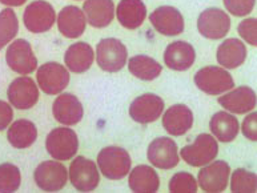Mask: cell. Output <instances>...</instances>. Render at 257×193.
Instances as JSON below:
<instances>
[{
    "mask_svg": "<svg viewBox=\"0 0 257 193\" xmlns=\"http://www.w3.org/2000/svg\"><path fill=\"white\" fill-rule=\"evenodd\" d=\"M22 184L20 169L11 162L0 164V192H16Z\"/></svg>",
    "mask_w": 257,
    "mask_h": 193,
    "instance_id": "4dcf8cb0",
    "label": "cell"
},
{
    "mask_svg": "<svg viewBox=\"0 0 257 193\" xmlns=\"http://www.w3.org/2000/svg\"><path fill=\"white\" fill-rule=\"evenodd\" d=\"M19 31V22L16 14L11 8H6L0 12V51L15 38Z\"/></svg>",
    "mask_w": 257,
    "mask_h": 193,
    "instance_id": "f546056e",
    "label": "cell"
},
{
    "mask_svg": "<svg viewBox=\"0 0 257 193\" xmlns=\"http://www.w3.org/2000/svg\"><path fill=\"white\" fill-rule=\"evenodd\" d=\"M26 2L27 0H0V3L8 7H19V6H23Z\"/></svg>",
    "mask_w": 257,
    "mask_h": 193,
    "instance_id": "74e56055",
    "label": "cell"
},
{
    "mask_svg": "<svg viewBox=\"0 0 257 193\" xmlns=\"http://www.w3.org/2000/svg\"><path fill=\"white\" fill-rule=\"evenodd\" d=\"M242 135L245 136L246 139L256 141L257 140V113H250L245 117L242 121Z\"/></svg>",
    "mask_w": 257,
    "mask_h": 193,
    "instance_id": "d590c367",
    "label": "cell"
},
{
    "mask_svg": "<svg viewBox=\"0 0 257 193\" xmlns=\"http://www.w3.org/2000/svg\"><path fill=\"white\" fill-rule=\"evenodd\" d=\"M69 181L75 189L80 192H91L95 190L99 185L100 174L95 161L77 156L69 165Z\"/></svg>",
    "mask_w": 257,
    "mask_h": 193,
    "instance_id": "8992f818",
    "label": "cell"
},
{
    "mask_svg": "<svg viewBox=\"0 0 257 193\" xmlns=\"http://www.w3.org/2000/svg\"><path fill=\"white\" fill-rule=\"evenodd\" d=\"M56 22L60 34L68 39L80 38L87 27L84 12L79 7H73V6H67L63 8Z\"/></svg>",
    "mask_w": 257,
    "mask_h": 193,
    "instance_id": "ffe728a7",
    "label": "cell"
},
{
    "mask_svg": "<svg viewBox=\"0 0 257 193\" xmlns=\"http://www.w3.org/2000/svg\"><path fill=\"white\" fill-rule=\"evenodd\" d=\"M219 153V144L213 136L201 133L196 137L192 145H185L181 148L180 154L188 165L204 166L212 162Z\"/></svg>",
    "mask_w": 257,
    "mask_h": 193,
    "instance_id": "5b68a950",
    "label": "cell"
},
{
    "mask_svg": "<svg viewBox=\"0 0 257 193\" xmlns=\"http://www.w3.org/2000/svg\"><path fill=\"white\" fill-rule=\"evenodd\" d=\"M127 47L117 39L100 40L96 47V62L105 72H117L127 64Z\"/></svg>",
    "mask_w": 257,
    "mask_h": 193,
    "instance_id": "277c9868",
    "label": "cell"
},
{
    "mask_svg": "<svg viewBox=\"0 0 257 193\" xmlns=\"http://www.w3.org/2000/svg\"><path fill=\"white\" fill-rule=\"evenodd\" d=\"M212 135L221 143H229L236 139L238 133V121L233 115L228 112H217L209 121Z\"/></svg>",
    "mask_w": 257,
    "mask_h": 193,
    "instance_id": "83f0119b",
    "label": "cell"
},
{
    "mask_svg": "<svg viewBox=\"0 0 257 193\" xmlns=\"http://www.w3.org/2000/svg\"><path fill=\"white\" fill-rule=\"evenodd\" d=\"M12 117H14L12 107H10V104L6 101L0 100V132L10 127Z\"/></svg>",
    "mask_w": 257,
    "mask_h": 193,
    "instance_id": "8d00e7d4",
    "label": "cell"
},
{
    "mask_svg": "<svg viewBox=\"0 0 257 193\" xmlns=\"http://www.w3.org/2000/svg\"><path fill=\"white\" fill-rule=\"evenodd\" d=\"M93 54L92 47L88 43L79 42L75 43L65 51L64 63L69 71H72L73 74H83L85 71H88L93 64Z\"/></svg>",
    "mask_w": 257,
    "mask_h": 193,
    "instance_id": "603a6c76",
    "label": "cell"
},
{
    "mask_svg": "<svg viewBox=\"0 0 257 193\" xmlns=\"http://www.w3.org/2000/svg\"><path fill=\"white\" fill-rule=\"evenodd\" d=\"M34 178L36 185L44 192L62 190L68 180V170L59 161H43L35 169Z\"/></svg>",
    "mask_w": 257,
    "mask_h": 193,
    "instance_id": "52a82bcc",
    "label": "cell"
},
{
    "mask_svg": "<svg viewBox=\"0 0 257 193\" xmlns=\"http://www.w3.org/2000/svg\"><path fill=\"white\" fill-rule=\"evenodd\" d=\"M52 113L56 121L63 125H75L80 123L84 109L80 100L72 93H62L56 97L52 105Z\"/></svg>",
    "mask_w": 257,
    "mask_h": 193,
    "instance_id": "e0dca14e",
    "label": "cell"
},
{
    "mask_svg": "<svg viewBox=\"0 0 257 193\" xmlns=\"http://www.w3.org/2000/svg\"><path fill=\"white\" fill-rule=\"evenodd\" d=\"M195 84L208 95H221L233 88L234 80L223 67L209 66L199 70L195 75Z\"/></svg>",
    "mask_w": 257,
    "mask_h": 193,
    "instance_id": "3957f363",
    "label": "cell"
},
{
    "mask_svg": "<svg viewBox=\"0 0 257 193\" xmlns=\"http://www.w3.org/2000/svg\"><path fill=\"white\" fill-rule=\"evenodd\" d=\"M193 125V112L184 104H175L169 107L163 116V127L169 135H185Z\"/></svg>",
    "mask_w": 257,
    "mask_h": 193,
    "instance_id": "ac0fdd59",
    "label": "cell"
},
{
    "mask_svg": "<svg viewBox=\"0 0 257 193\" xmlns=\"http://www.w3.org/2000/svg\"><path fill=\"white\" fill-rule=\"evenodd\" d=\"M196 52L192 44L187 42L171 43L164 52V63L173 71H187L193 66Z\"/></svg>",
    "mask_w": 257,
    "mask_h": 193,
    "instance_id": "d6986e66",
    "label": "cell"
},
{
    "mask_svg": "<svg viewBox=\"0 0 257 193\" xmlns=\"http://www.w3.org/2000/svg\"><path fill=\"white\" fill-rule=\"evenodd\" d=\"M24 26L34 34L50 31L56 22L54 7L44 0H36L28 4L23 16Z\"/></svg>",
    "mask_w": 257,
    "mask_h": 193,
    "instance_id": "9c48e42d",
    "label": "cell"
},
{
    "mask_svg": "<svg viewBox=\"0 0 257 193\" xmlns=\"http://www.w3.org/2000/svg\"><path fill=\"white\" fill-rule=\"evenodd\" d=\"M246 59V47L238 39H226L217 50V62L223 68L233 70L244 64Z\"/></svg>",
    "mask_w": 257,
    "mask_h": 193,
    "instance_id": "d4e9b609",
    "label": "cell"
},
{
    "mask_svg": "<svg viewBox=\"0 0 257 193\" xmlns=\"http://www.w3.org/2000/svg\"><path fill=\"white\" fill-rule=\"evenodd\" d=\"M257 176L245 169H236L232 174L230 189L232 192H256Z\"/></svg>",
    "mask_w": 257,
    "mask_h": 193,
    "instance_id": "1f68e13d",
    "label": "cell"
},
{
    "mask_svg": "<svg viewBox=\"0 0 257 193\" xmlns=\"http://www.w3.org/2000/svg\"><path fill=\"white\" fill-rule=\"evenodd\" d=\"M150 22L159 34L176 36L184 31V18L180 11L171 6H161L150 15Z\"/></svg>",
    "mask_w": 257,
    "mask_h": 193,
    "instance_id": "4fadbf2b",
    "label": "cell"
},
{
    "mask_svg": "<svg viewBox=\"0 0 257 193\" xmlns=\"http://www.w3.org/2000/svg\"><path fill=\"white\" fill-rule=\"evenodd\" d=\"M230 19L220 8H208L200 14L197 30L204 38L219 40L229 32Z\"/></svg>",
    "mask_w": 257,
    "mask_h": 193,
    "instance_id": "8fae6325",
    "label": "cell"
},
{
    "mask_svg": "<svg viewBox=\"0 0 257 193\" xmlns=\"http://www.w3.org/2000/svg\"><path fill=\"white\" fill-rule=\"evenodd\" d=\"M164 111V101L155 93H146L132 101L130 107V116L140 124L154 123Z\"/></svg>",
    "mask_w": 257,
    "mask_h": 193,
    "instance_id": "2e32d148",
    "label": "cell"
},
{
    "mask_svg": "<svg viewBox=\"0 0 257 193\" xmlns=\"http://www.w3.org/2000/svg\"><path fill=\"white\" fill-rule=\"evenodd\" d=\"M219 103L226 111L242 115V113L249 112L256 107V93L249 87H238L232 92L220 96Z\"/></svg>",
    "mask_w": 257,
    "mask_h": 193,
    "instance_id": "44dd1931",
    "label": "cell"
},
{
    "mask_svg": "<svg viewBox=\"0 0 257 193\" xmlns=\"http://www.w3.org/2000/svg\"><path fill=\"white\" fill-rule=\"evenodd\" d=\"M128 185L134 192L154 193L160 186V178L154 168L148 165H138L131 170Z\"/></svg>",
    "mask_w": 257,
    "mask_h": 193,
    "instance_id": "484cf974",
    "label": "cell"
},
{
    "mask_svg": "<svg viewBox=\"0 0 257 193\" xmlns=\"http://www.w3.org/2000/svg\"><path fill=\"white\" fill-rule=\"evenodd\" d=\"M6 62L14 72L19 75H30L38 68V59L31 44L24 39H18L10 44L6 54Z\"/></svg>",
    "mask_w": 257,
    "mask_h": 193,
    "instance_id": "ba28073f",
    "label": "cell"
},
{
    "mask_svg": "<svg viewBox=\"0 0 257 193\" xmlns=\"http://www.w3.org/2000/svg\"><path fill=\"white\" fill-rule=\"evenodd\" d=\"M97 165L104 177L121 180L131 170V156L124 148L105 147L97 154Z\"/></svg>",
    "mask_w": 257,
    "mask_h": 193,
    "instance_id": "6da1fadb",
    "label": "cell"
},
{
    "mask_svg": "<svg viewBox=\"0 0 257 193\" xmlns=\"http://www.w3.org/2000/svg\"><path fill=\"white\" fill-rule=\"evenodd\" d=\"M128 70L131 74L140 80L151 81L160 76L163 67L154 58H150L147 55H138V56L130 59Z\"/></svg>",
    "mask_w": 257,
    "mask_h": 193,
    "instance_id": "f1b7e54d",
    "label": "cell"
},
{
    "mask_svg": "<svg viewBox=\"0 0 257 193\" xmlns=\"http://www.w3.org/2000/svg\"><path fill=\"white\" fill-rule=\"evenodd\" d=\"M169 192H197V181L192 174L188 172H179L173 174V177L169 181Z\"/></svg>",
    "mask_w": 257,
    "mask_h": 193,
    "instance_id": "d6a6232c",
    "label": "cell"
},
{
    "mask_svg": "<svg viewBox=\"0 0 257 193\" xmlns=\"http://www.w3.org/2000/svg\"><path fill=\"white\" fill-rule=\"evenodd\" d=\"M254 4L256 0H224L226 11H229L233 16L249 15Z\"/></svg>",
    "mask_w": 257,
    "mask_h": 193,
    "instance_id": "836d02e7",
    "label": "cell"
},
{
    "mask_svg": "<svg viewBox=\"0 0 257 193\" xmlns=\"http://www.w3.org/2000/svg\"><path fill=\"white\" fill-rule=\"evenodd\" d=\"M7 139L14 148L26 149L38 139V128L30 120H18L8 128Z\"/></svg>",
    "mask_w": 257,
    "mask_h": 193,
    "instance_id": "4316f807",
    "label": "cell"
},
{
    "mask_svg": "<svg viewBox=\"0 0 257 193\" xmlns=\"http://www.w3.org/2000/svg\"><path fill=\"white\" fill-rule=\"evenodd\" d=\"M10 104L18 109L32 108L39 100L38 85L31 77L22 76L12 81L7 89Z\"/></svg>",
    "mask_w": 257,
    "mask_h": 193,
    "instance_id": "7c38bea8",
    "label": "cell"
},
{
    "mask_svg": "<svg viewBox=\"0 0 257 193\" xmlns=\"http://www.w3.org/2000/svg\"><path fill=\"white\" fill-rule=\"evenodd\" d=\"M238 34L248 44L256 46L257 44V20L254 18L242 20L238 24Z\"/></svg>",
    "mask_w": 257,
    "mask_h": 193,
    "instance_id": "e575fe53",
    "label": "cell"
},
{
    "mask_svg": "<svg viewBox=\"0 0 257 193\" xmlns=\"http://www.w3.org/2000/svg\"><path fill=\"white\" fill-rule=\"evenodd\" d=\"M36 79L43 92L47 95H59L68 85L69 72L62 64L50 62L39 68Z\"/></svg>",
    "mask_w": 257,
    "mask_h": 193,
    "instance_id": "30bf717a",
    "label": "cell"
},
{
    "mask_svg": "<svg viewBox=\"0 0 257 193\" xmlns=\"http://www.w3.org/2000/svg\"><path fill=\"white\" fill-rule=\"evenodd\" d=\"M83 12L92 27L104 28L115 18V4L112 0H85Z\"/></svg>",
    "mask_w": 257,
    "mask_h": 193,
    "instance_id": "7402d4cb",
    "label": "cell"
},
{
    "mask_svg": "<svg viewBox=\"0 0 257 193\" xmlns=\"http://www.w3.org/2000/svg\"><path fill=\"white\" fill-rule=\"evenodd\" d=\"M230 166L223 160L215 161L209 165H204L197 176L200 188L204 192H223L228 186Z\"/></svg>",
    "mask_w": 257,
    "mask_h": 193,
    "instance_id": "5bb4252c",
    "label": "cell"
},
{
    "mask_svg": "<svg viewBox=\"0 0 257 193\" xmlns=\"http://www.w3.org/2000/svg\"><path fill=\"white\" fill-rule=\"evenodd\" d=\"M46 148L54 160H71L79 149L76 132L71 128H55L47 136Z\"/></svg>",
    "mask_w": 257,
    "mask_h": 193,
    "instance_id": "7a4b0ae2",
    "label": "cell"
},
{
    "mask_svg": "<svg viewBox=\"0 0 257 193\" xmlns=\"http://www.w3.org/2000/svg\"><path fill=\"white\" fill-rule=\"evenodd\" d=\"M116 18L127 30H136L147 18L146 4L142 0H120L116 8Z\"/></svg>",
    "mask_w": 257,
    "mask_h": 193,
    "instance_id": "cb8c5ba5",
    "label": "cell"
},
{
    "mask_svg": "<svg viewBox=\"0 0 257 193\" xmlns=\"http://www.w3.org/2000/svg\"><path fill=\"white\" fill-rule=\"evenodd\" d=\"M148 160L159 169H172L179 164V151L176 143L168 137L155 139L148 147Z\"/></svg>",
    "mask_w": 257,
    "mask_h": 193,
    "instance_id": "9a60e30c",
    "label": "cell"
}]
</instances>
